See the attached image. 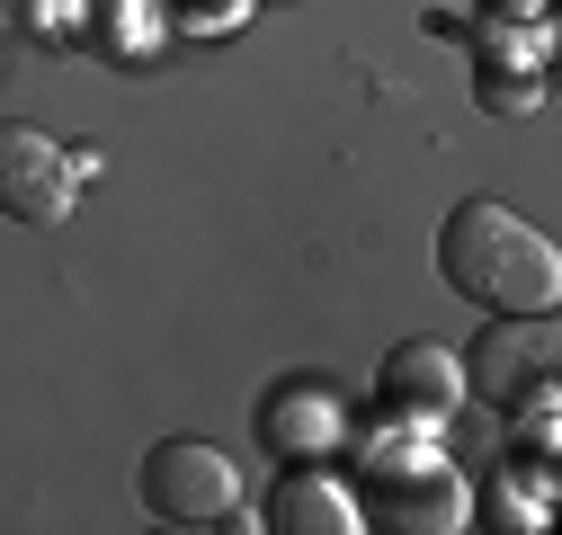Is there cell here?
Wrapping results in <instances>:
<instances>
[{
  "instance_id": "52a82bcc",
  "label": "cell",
  "mask_w": 562,
  "mask_h": 535,
  "mask_svg": "<svg viewBox=\"0 0 562 535\" xmlns=\"http://www.w3.org/2000/svg\"><path fill=\"white\" fill-rule=\"evenodd\" d=\"M348 437V401L322 384V375H286L268 401H259V446H277L286 464H313L322 446Z\"/></svg>"
},
{
  "instance_id": "8fae6325",
  "label": "cell",
  "mask_w": 562,
  "mask_h": 535,
  "mask_svg": "<svg viewBox=\"0 0 562 535\" xmlns=\"http://www.w3.org/2000/svg\"><path fill=\"white\" fill-rule=\"evenodd\" d=\"M161 10H170V36H233L250 0H161Z\"/></svg>"
},
{
  "instance_id": "6da1fadb",
  "label": "cell",
  "mask_w": 562,
  "mask_h": 535,
  "mask_svg": "<svg viewBox=\"0 0 562 535\" xmlns=\"http://www.w3.org/2000/svg\"><path fill=\"white\" fill-rule=\"evenodd\" d=\"M438 277L482 312H553L562 304V250L509 215L501 196H464L438 224Z\"/></svg>"
},
{
  "instance_id": "5b68a950",
  "label": "cell",
  "mask_w": 562,
  "mask_h": 535,
  "mask_svg": "<svg viewBox=\"0 0 562 535\" xmlns=\"http://www.w3.org/2000/svg\"><path fill=\"white\" fill-rule=\"evenodd\" d=\"M358 509H367V526H393V535H456L464 526V474L447 455H419L402 474H375Z\"/></svg>"
},
{
  "instance_id": "8992f818",
  "label": "cell",
  "mask_w": 562,
  "mask_h": 535,
  "mask_svg": "<svg viewBox=\"0 0 562 535\" xmlns=\"http://www.w3.org/2000/svg\"><path fill=\"white\" fill-rule=\"evenodd\" d=\"M464 401V357L438 349V340H402L384 357V384H375V411L384 420H411V429H447Z\"/></svg>"
},
{
  "instance_id": "7a4b0ae2",
  "label": "cell",
  "mask_w": 562,
  "mask_h": 535,
  "mask_svg": "<svg viewBox=\"0 0 562 535\" xmlns=\"http://www.w3.org/2000/svg\"><path fill=\"white\" fill-rule=\"evenodd\" d=\"M144 509L161 526H224L241 509V474L215 437H161L144 455Z\"/></svg>"
},
{
  "instance_id": "9c48e42d",
  "label": "cell",
  "mask_w": 562,
  "mask_h": 535,
  "mask_svg": "<svg viewBox=\"0 0 562 535\" xmlns=\"http://www.w3.org/2000/svg\"><path fill=\"white\" fill-rule=\"evenodd\" d=\"M161 36H170L161 0H81V45L108 54V62H144Z\"/></svg>"
},
{
  "instance_id": "277c9868",
  "label": "cell",
  "mask_w": 562,
  "mask_h": 535,
  "mask_svg": "<svg viewBox=\"0 0 562 535\" xmlns=\"http://www.w3.org/2000/svg\"><path fill=\"white\" fill-rule=\"evenodd\" d=\"M553 366H562L553 312H491L482 340L464 349V392H482V401H518V392L553 384Z\"/></svg>"
},
{
  "instance_id": "30bf717a",
  "label": "cell",
  "mask_w": 562,
  "mask_h": 535,
  "mask_svg": "<svg viewBox=\"0 0 562 535\" xmlns=\"http://www.w3.org/2000/svg\"><path fill=\"white\" fill-rule=\"evenodd\" d=\"M491 500H501V526H527V535H536V526L553 517V455H527L518 474H501Z\"/></svg>"
},
{
  "instance_id": "ba28073f",
  "label": "cell",
  "mask_w": 562,
  "mask_h": 535,
  "mask_svg": "<svg viewBox=\"0 0 562 535\" xmlns=\"http://www.w3.org/2000/svg\"><path fill=\"white\" fill-rule=\"evenodd\" d=\"M268 526H286V535H358L367 509H358V491H348L339 474L286 464V482H277V500H268Z\"/></svg>"
},
{
  "instance_id": "3957f363",
  "label": "cell",
  "mask_w": 562,
  "mask_h": 535,
  "mask_svg": "<svg viewBox=\"0 0 562 535\" xmlns=\"http://www.w3.org/2000/svg\"><path fill=\"white\" fill-rule=\"evenodd\" d=\"M72 206H81L72 144H54V134H36V125H0V215L27 224V232H54Z\"/></svg>"
}]
</instances>
